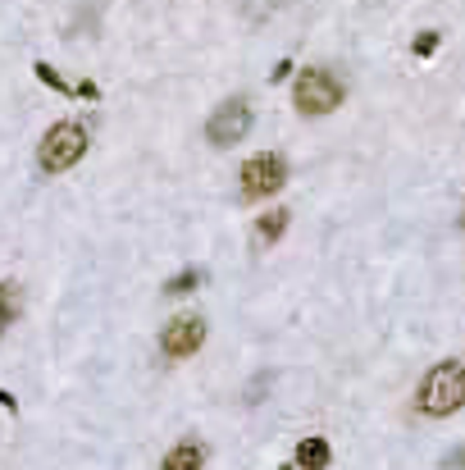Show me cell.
<instances>
[{"label":"cell","mask_w":465,"mask_h":470,"mask_svg":"<svg viewBox=\"0 0 465 470\" xmlns=\"http://www.w3.org/2000/svg\"><path fill=\"white\" fill-rule=\"evenodd\" d=\"M416 407L425 416H452L465 407V366L461 361H443L425 375L420 393H416Z\"/></svg>","instance_id":"obj_1"},{"label":"cell","mask_w":465,"mask_h":470,"mask_svg":"<svg viewBox=\"0 0 465 470\" xmlns=\"http://www.w3.org/2000/svg\"><path fill=\"white\" fill-rule=\"evenodd\" d=\"M82 155H87V128L73 123V119L55 123V128L41 137V146H37V165H41L46 174H64V169H73Z\"/></svg>","instance_id":"obj_2"},{"label":"cell","mask_w":465,"mask_h":470,"mask_svg":"<svg viewBox=\"0 0 465 470\" xmlns=\"http://www.w3.org/2000/svg\"><path fill=\"white\" fill-rule=\"evenodd\" d=\"M343 82L329 73V69H306L297 73V87H292V101L301 114H333L343 105Z\"/></svg>","instance_id":"obj_3"},{"label":"cell","mask_w":465,"mask_h":470,"mask_svg":"<svg viewBox=\"0 0 465 470\" xmlns=\"http://www.w3.org/2000/svg\"><path fill=\"white\" fill-rule=\"evenodd\" d=\"M283 183H288V165H283V155L260 151V155H251V160L242 165V197H247V201H269Z\"/></svg>","instance_id":"obj_4"},{"label":"cell","mask_w":465,"mask_h":470,"mask_svg":"<svg viewBox=\"0 0 465 470\" xmlns=\"http://www.w3.org/2000/svg\"><path fill=\"white\" fill-rule=\"evenodd\" d=\"M247 133H251V105H247L242 96L224 101V105L210 114V123H206L210 146H233V142H242Z\"/></svg>","instance_id":"obj_5"},{"label":"cell","mask_w":465,"mask_h":470,"mask_svg":"<svg viewBox=\"0 0 465 470\" xmlns=\"http://www.w3.org/2000/svg\"><path fill=\"white\" fill-rule=\"evenodd\" d=\"M201 343H206V320H201V315H192V311L174 315V320L164 325V334H160V347H164V357H174V361L192 357Z\"/></svg>","instance_id":"obj_6"},{"label":"cell","mask_w":465,"mask_h":470,"mask_svg":"<svg viewBox=\"0 0 465 470\" xmlns=\"http://www.w3.org/2000/svg\"><path fill=\"white\" fill-rule=\"evenodd\" d=\"M329 462H333V448H329L324 439H301V448H297V466L324 470Z\"/></svg>","instance_id":"obj_7"},{"label":"cell","mask_w":465,"mask_h":470,"mask_svg":"<svg viewBox=\"0 0 465 470\" xmlns=\"http://www.w3.org/2000/svg\"><path fill=\"white\" fill-rule=\"evenodd\" d=\"M201 462H206V453H201L196 443H178V448L160 462V470H201Z\"/></svg>","instance_id":"obj_8"},{"label":"cell","mask_w":465,"mask_h":470,"mask_svg":"<svg viewBox=\"0 0 465 470\" xmlns=\"http://www.w3.org/2000/svg\"><path fill=\"white\" fill-rule=\"evenodd\" d=\"M283 229H288V210H269V215H260V219H256V233H260L265 242H279V238H283Z\"/></svg>","instance_id":"obj_9"},{"label":"cell","mask_w":465,"mask_h":470,"mask_svg":"<svg viewBox=\"0 0 465 470\" xmlns=\"http://www.w3.org/2000/svg\"><path fill=\"white\" fill-rule=\"evenodd\" d=\"M196 283H201V270H183L178 279H169V283H164V293H169V297H187Z\"/></svg>","instance_id":"obj_10"},{"label":"cell","mask_w":465,"mask_h":470,"mask_svg":"<svg viewBox=\"0 0 465 470\" xmlns=\"http://www.w3.org/2000/svg\"><path fill=\"white\" fill-rule=\"evenodd\" d=\"M37 78H41L46 87H55V91H64V96H73V87H69V82H64V78H59V73H55L50 64H37Z\"/></svg>","instance_id":"obj_11"},{"label":"cell","mask_w":465,"mask_h":470,"mask_svg":"<svg viewBox=\"0 0 465 470\" xmlns=\"http://www.w3.org/2000/svg\"><path fill=\"white\" fill-rule=\"evenodd\" d=\"M411 50H416V55H420V59H425V55H434V50H439V32H420V37H416V46H411Z\"/></svg>","instance_id":"obj_12"},{"label":"cell","mask_w":465,"mask_h":470,"mask_svg":"<svg viewBox=\"0 0 465 470\" xmlns=\"http://www.w3.org/2000/svg\"><path fill=\"white\" fill-rule=\"evenodd\" d=\"M9 320H14V302H9V288H0V334L9 329Z\"/></svg>","instance_id":"obj_13"},{"label":"cell","mask_w":465,"mask_h":470,"mask_svg":"<svg viewBox=\"0 0 465 470\" xmlns=\"http://www.w3.org/2000/svg\"><path fill=\"white\" fill-rule=\"evenodd\" d=\"M73 96H82V101H96L100 91H96V82H78V87H73Z\"/></svg>","instance_id":"obj_14"},{"label":"cell","mask_w":465,"mask_h":470,"mask_svg":"<svg viewBox=\"0 0 465 470\" xmlns=\"http://www.w3.org/2000/svg\"><path fill=\"white\" fill-rule=\"evenodd\" d=\"M443 470H465V448H457V453L443 462Z\"/></svg>","instance_id":"obj_15"},{"label":"cell","mask_w":465,"mask_h":470,"mask_svg":"<svg viewBox=\"0 0 465 470\" xmlns=\"http://www.w3.org/2000/svg\"><path fill=\"white\" fill-rule=\"evenodd\" d=\"M0 407H9V411H14V398H9V393H0Z\"/></svg>","instance_id":"obj_16"},{"label":"cell","mask_w":465,"mask_h":470,"mask_svg":"<svg viewBox=\"0 0 465 470\" xmlns=\"http://www.w3.org/2000/svg\"><path fill=\"white\" fill-rule=\"evenodd\" d=\"M461 229H465V215H461Z\"/></svg>","instance_id":"obj_17"}]
</instances>
